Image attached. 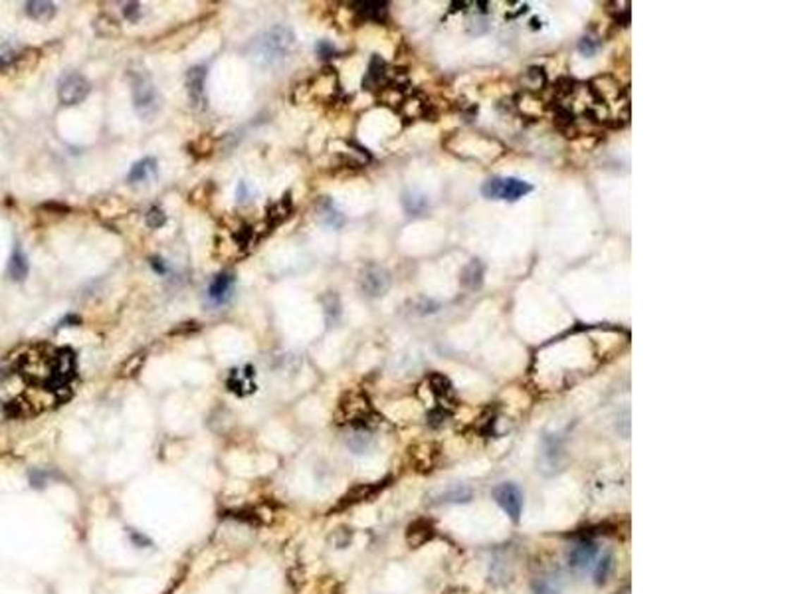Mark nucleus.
<instances>
[{
  "instance_id": "obj_19",
  "label": "nucleus",
  "mask_w": 792,
  "mask_h": 594,
  "mask_svg": "<svg viewBox=\"0 0 792 594\" xmlns=\"http://www.w3.org/2000/svg\"><path fill=\"white\" fill-rule=\"evenodd\" d=\"M533 594H559L561 590V581L556 578L555 574H543V576H537L533 584Z\"/></svg>"
},
{
  "instance_id": "obj_12",
  "label": "nucleus",
  "mask_w": 792,
  "mask_h": 594,
  "mask_svg": "<svg viewBox=\"0 0 792 594\" xmlns=\"http://www.w3.org/2000/svg\"><path fill=\"white\" fill-rule=\"evenodd\" d=\"M384 82H386V63L382 62L379 56H374L369 66V72L363 80V87L374 90V87H381Z\"/></svg>"
},
{
  "instance_id": "obj_7",
  "label": "nucleus",
  "mask_w": 792,
  "mask_h": 594,
  "mask_svg": "<svg viewBox=\"0 0 792 594\" xmlns=\"http://www.w3.org/2000/svg\"><path fill=\"white\" fill-rule=\"evenodd\" d=\"M494 499L504 509L505 515H509L513 521H517L521 517V511H523V492H521V487L517 483L505 482L501 485H497L494 490Z\"/></svg>"
},
{
  "instance_id": "obj_33",
  "label": "nucleus",
  "mask_w": 792,
  "mask_h": 594,
  "mask_svg": "<svg viewBox=\"0 0 792 594\" xmlns=\"http://www.w3.org/2000/svg\"><path fill=\"white\" fill-rule=\"evenodd\" d=\"M131 539H133V543H141L143 547L149 545V539H145L143 535H139V533H137V535H131Z\"/></svg>"
},
{
  "instance_id": "obj_27",
  "label": "nucleus",
  "mask_w": 792,
  "mask_h": 594,
  "mask_svg": "<svg viewBox=\"0 0 792 594\" xmlns=\"http://www.w3.org/2000/svg\"><path fill=\"white\" fill-rule=\"evenodd\" d=\"M434 311H438V303H434L430 299H418L414 303V313H418V315H426V313H434Z\"/></svg>"
},
{
  "instance_id": "obj_31",
  "label": "nucleus",
  "mask_w": 792,
  "mask_h": 594,
  "mask_svg": "<svg viewBox=\"0 0 792 594\" xmlns=\"http://www.w3.org/2000/svg\"><path fill=\"white\" fill-rule=\"evenodd\" d=\"M151 267H153L157 274H166V272H169V267H166V264L163 262V257L159 256L151 257Z\"/></svg>"
},
{
  "instance_id": "obj_22",
  "label": "nucleus",
  "mask_w": 792,
  "mask_h": 594,
  "mask_svg": "<svg viewBox=\"0 0 792 594\" xmlns=\"http://www.w3.org/2000/svg\"><path fill=\"white\" fill-rule=\"evenodd\" d=\"M612 569H614V557L610 553L602 554L600 559H598L597 563V569H595V578H597V583H604L608 578V574L612 573Z\"/></svg>"
},
{
  "instance_id": "obj_16",
  "label": "nucleus",
  "mask_w": 792,
  "mask_h": 594,
  "mask_svg": "<svg viewBox=\"0 0 792 594\" xmlns=\"http://www.w3.org/2000/svg\"><path fill=\"white\" fill-rule=\"evenodd\" d=\"M317 214H319L321 222L331 226V228H341L343 222H345L343 214L335 208V205L331 202L329 198H321L319 206H317Z\"/></svg>"
},
{
  "instance_id": "obj_17",
  "label": "nucleus",
  "mask_w": 792,
  "mask_h": 594,
  "mask_svg": "<svg viewBox=\"0 0 792 594\" xmlns=\"http://www.w3.org/2000/svg\"><path fill=\"white\" fill-rule=\"evenodd\" d=\"M8 276H11V279H14V281H22L24 277L28 276V257H26V254L22 252L20 246L14 248V252H12L11 256V262H8Z\"/></svg>"
},
{
  "instance_id": "obj_6",
  "label": "nucleus",
  "mask_w": 792,
  "mask_h": 594,
  "mask_svg": "<svg viewBox=\"0 0 792 594\" xmlns=\"http://www.w3.org/2000/svg\"><path fill=\"white\" fill-rule=\"evenodd\" d=\"M359 286H360V291H363L365 296L381 297L384 296V293L389 291V287H391V276H389V272H386L384 267L369 264V266L363 267V272H360Z\"/></svg>"
},
{
  "instance_id": "obj_14",
  "label": "nucleus",
  "mask_w": 792,
  "mask_h": 594,
  "mask_svg": "<svg viewBox=\"0 0 792 594\" xmlns=\"http://www.w3.org/2000/svg\"><path fill=\"white\" fill-rule=\"evenodd\" d=\"M151 176H157V159L153 157H145L139 163H135L129 171V183H143Z\"/></svg>"
},
{
  "instance_id": "obj_28",
  "label": "nucleus",
  "mask_w": 792,
  "mask_h": 594,
  "mask_svg": "<svg viewBox=\"0 0 792 594\" xmlns=\"http://www.w3.org/2000/svg\"><path fill=\"white\" fill-rule=\"evenodd\" d=\"M123 16L127 18V20L137 22V18L141 16V6H139L137 2H127L123 8Z\"/></svg>"
},
{
  "instance_id": "obj_2",
  "label": "nucleus",
  "mask_w": 792,
  "mask_h": 594,
  "mask_svg": "<svg viewBox=\"0 0 792 594\" xmlns=\"http://www.w3.org/2000/svg\"><path fill=\"white\" fill-rule=\"evenodd\" d=\"M131 93H133L135 111L141 119L149 121L151 117L157 115L161 107V99L149 73L143 70L131 73Z\"/></svg>"
},
{
  "instance_id": "obj_10",
  "label": "nucleus",
  "mask_w": 792,
  "mask_h": 594,
  "mask_svg": "<svg viewBox=\"0 0 792 594\" xmlns=\"http://www.w3.org/2000/svg\"><path fill=\"white\" fill-rule=\"evenodd\" d=\"M232 287H234V276L232 274H220L212 279V284L208 287V299L214 305H222L232 296Z\"/></svg>"
},
{
  "instance_id": "obj_24",
  "label": "nucleus",
  "mask_w": 792,
  "mask_h": 594,
  "mask_svg": "<svg viewBox=\"0 0 792 594\" xmlns=\"http://www.w3.org/2000/svg\"><path fill=\"white\" fill-rule=\"evenodd\" d=\"M20 54L14 50V46L11 44H0V70L8 68L14 62H18Z\"/></svg>"
},
{
  "instance_id": "obj_25",
  "label": "nucleus",
  "mask_w": 792,
  "mask_h": 594,
  "mask_svg": "<svg viewBox=\"0 0 792 594\" xmlns=\"http://www.w3.org/2000/svg\"><path fill=\"white\" fill-rule=\"evenodd\" d=\"M145 222H147V226L149 228H153V230H157V228H163V226L166 224V214L161 210V208H149V212H147V216H145Z\"/></svg>"
},
{
  "instance_id": "obj_21",
  "label": "nucleus",
  "mask_w": 792,
  "mask_h": 594,
  "mask_svg": "<svg viewBox=\"0 0 792 594\" xmlns=\"http://www.w3.org/2000/svg\"><path fill=\"white\" fill-rule=\"evenodd\" d=\"M374 492H377V487H372V485H359V487H355L353 492L345 495V499L341 502L339 507H347V505H353V503L363 502V499H367Z\"/></svg>"
},
{
  "instance_id": "obj_8",
  "label": "nucleus",
  "mask_w": 792,
  "mask_h": 594,
  "mask_svg": "<svg viewBox=\"0 0 792 594\" xmlns=\"http://www.w3.org/2000/svg\"><path fill=\"white\" fill-rule=\"evenodd\" d=\"M206 66H193L186 72V92L196 109L206 107Z\"/></svg>"
},
{
  "instance_id": "obj_18",
  "label": "nucleus",
  "mask_w": 792,
  "mask_h": 594,
  "mask_svg": "<svg viewBox=\"0 0 792 594\" xmlns=\"http://www.w3.org/2000/svg\"><path fill=\"white\" fill-rule=\"evenodd\" d=\"M482 279H484V264L480 260H472L468 266L463 267L462 274V284L470 289L482 286Z\"/></svg>"
},
{
  "instance_id": "obj_15",
  "label": "nucleus",
  "mask_w": 792,
  "mask_h": 594,
  "mask_svg": "<svg viewBox=\"0 0 792 594\" xmlns=\"http://www.w3.org/2000/svg\"><path fill=\"white\" fill-rule=\"evenodd\" d=\"M24 11L30 16L32 20L46 22L54 18L56 14V4L54 2H46V0H30L24 4Z\"/></svg>"
},
{
  "instance_id": "obj_13",
  "label": "nucleus",
  "mask_w": 792,
  "mask_h": 594,
  "mask_svg": "<svg viewBox=\"0 0 792 594\" xmlns=\"http://www.w3.org/2000/svg\"><path fill=\"white\" fill-rule=\"evenodd\" d=\"M252 379H254V369L252 367H244L242 375L238 370H232L228 387H230V390L238 392V394H248V392H254V389H256V384L252 382Z\"/></svg>"
},
{
  "instance_id": "obj_9",
  "label": "nucleus",
  "mask_w": 792,
  "mask_h": 594,
  "mask_svg": "<svg viewBox=\"0 0 792 594\" xmlns=\"http://www.w3.org/2000/svg\"><path fill=\"white\" fill-rule=\"evenodd\" d=\"M595 557H597V547H595V543H590V541H580V543H576L571 551H568V554H566V563H568V566L573 569V571H585L588 564L595 561Z\"/></svg>"
},
{
  "instance_id": "obj_32",
  "label": "nucleus",
  "mask_w": 792,
  "mask_h": 594,
  "mask_svg": "<svg viewBox=\"0 0 792 594\" xmlns=\"http://www.w3.org/2000/svg\"><path fill=\"white\" fill-rule=\"evenodd\" d=\"M595 50H597V46L592 44V40L590 38H585V40L580 42V51H585V54H595Z\"/></svg>"
},
{
  "instance_id": "obj_5",
  "label": "nucleus",
  "mask_w": 792,
  "mask_h": 594,
  "mask_svg": "<svg viewBox=\"0 0 792 594\" xmlns=\"http://www.w3.org/2000/svg\"><path fill=\"white\" fill-rule=\"evenodd\" d=\"M339 422H351V424H365L367 418H371V406H369V400L365 399V394L360 392H349L345 394V399L341 400L339 404V414H337Z\"/></svg>"
},
{
  "instance_id": "obj_11",
  "label": "nucleus",
  "mask_w": 792,
  "mask_h": 594,
  "mask_svg": "<svg viewBox=\"0 0 792 594\" xmlns=\"http://www.w3.org/2000/svg\"><path fill=\"white\" fill-rule=\"evenodd\" d=\"M355 12L359 14L363 20L382 22L389 14V4L386 2H355Z\"/></svg>"
},
{
  "instance_id": "obj_26",
  "label": "nucleus",
  "mask_w": 792,
  "mask_h": 594,
  "mask_svg": "<svg viewBox=\"0 0 792 594\" xmlns=\"http://www.w3.org/2000/svg\"><path fill=\"white\" fill-rule=\"evenodd\" d=\"M288 205H291V202H289V198L286 196V198H284L281 202H278V205H276L274 208H272V210H269V220H272V224H278V222H281V220H284V218H286V216L291 212V210H284V206H288Z\"/></svg>"
},
{
  "instance_id": "obj_34",
  "label": "nucleus",
  "mask_w": 792,
  "mask_h": 594,
  "mask_svg": "<svg viewBox=\"0 0 792 594\" xmlns=\"http://www.w3.org/2000/svg\"><path fill=\"white\" fill-rule=\"evenodd\" d=\"M452 594H472V593H465V590H456V593H452Z\"/></svg>"
},
{
  "instance_id": "obj_1",
  "label": "nucleus",
  "mask_w": 792,
  "mask_h": 594,
  "mask_svg": "<svg viewBox=\"0 0 792 594\" xmlns=\"http://www.w3.org/2000/svg\"><path fill=\"white\" fill-rule=\"evenodd\" d=\"M296 46V34L288 26L276 24L260 36L254 38L250 44V58L254 60L257 68L262 70H272L278 68L289 56V51Z\"/></svg>"
},
{
  "instance_id": "obj_4",
  "label": "nucleus",
  "mask_w": 792,
  "mask_h": 594,
  "mask_svg": "<svg viewBox=\"0 0 792 594\" xmlns=\"http://www.w3.org/2000/svg\"><path fill=\"white\" fill-rule=\"evenodd\" d=\"M92 90V83L87 82L80 72L63 73L58 82V97L62 105H78L82 103Z\"/></svg>"
},
{
  "instance_id": "obj_3",
  "label": "nucleus",
  "mask_w": 792,
  "mask_h": 594,
  "mask_svg": "<svg viewBox=\"0 0 792 594\" xmlns=\"http://www.w3.org/2000/svg\"><path fill=\"white\" fill-rule=\"evenodd\" d=\"M531 190H533V186L521 181V178H515V176H494V178H487L482 186V195L485 198L509 200V202L523 198Z\"/></svg>"
},
{
  "instance_id": "obj_23",
  "label": "nucleus",
  "mask_w": 792,
  "mask_h": 594,
  "mask_svg": "<svg viewBox=\"0 0 792 594\" xmlns=\"http://www.w3.org/2000/svg\"><path fill=\"white\" fill-rule=\"evenodd\" d=\"M432 529L426 525V523H414L410 529H408V543L410 545H422L424 541L430 539Z\"/></svg>"
},
{
  "instance_id": "obj_20",
  "label": "nucleus",
  "mask_w": 792,
  "mask_h": 594,
  "mask_svg": "<svg viewBox=\"0 0 792 594\" xmlns=\"http://www.w3.org/2000/svg\"><path fill=\"white\" fill-rule=\"evenodd\" d=\"M402 205H404V210L408 214H422L426 210V206H428V198L422 195H416V193H406V195L402 196Z\"/></svg>"
},
{
  "instance_id": "obj_29",
  "label": "nucleus",
  "mask_w": 792,
  "mask_h": 594,
  "mask_svg": "<svg viewBox=\"0 0 792 594\" xmlns=\"http://www.w3.org/2000/svg\"><path fill=\"white\" fill-rule=\"evenodd\" d=\"M317 54H319L321 58H331V56L335 54V48H333L331 42L321 40L319 44H317Z\"/></svg>"
},
{
  "instance_id": "obj_30",
  "label": "nucleus",
  "mask_w": 792,
  "mask_h": 594,
  "mask_svg": "<svg viewBox=\"0 0 792 594\" xmlns=\"http://www.w3.org/2000/svg\"><path fill=\"white\" fill-rule=\"evenodd\" d=\"M250 193H252V188H250V185H248V183H244V181H242V183L238 185V190H236L238 200H240V202H246V200H250Z\"/></svg>"
}]
</instances>
